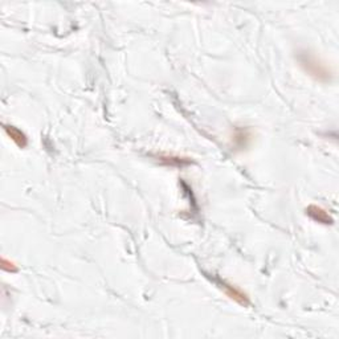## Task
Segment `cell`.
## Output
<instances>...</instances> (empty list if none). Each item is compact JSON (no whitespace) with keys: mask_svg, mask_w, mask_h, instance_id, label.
<instances>
[{"mask_svg":"<svg viewBox=\"0 0 339 339\" xmlns=\"http://www.w3.org/2000/svg\"><path fill=\"white\" fill-rule=\"evenodd\" d=\"M298 60H300L301 65L304 66L308 73H310L311 76H314L315 79L318 80H327L329 79V72L325 66L319 64L317 61V58L313 56L308 55V52L301 53L298 56Z\"/></svg>","mask_w":339,"mask_h":339,"instance_id":"obj_1","label":"cell"},{"mask_svg":"<svg viewBox=\"0 0 339 339\" xmlns=\"http://www.w3.org/2000/svg\"><path fill=\"white\" fill-rule=\"evenodd\" d=\"M306 212H308L310 218H313L318 223H322V224H331L333 223L329 213L325 209L317 207V205H310L309 208L306 209Z\"/></svg>","mask_w":339,"mask_h":339,"instance_id":"obj_2","label":"cell"},{"mask_svg":"<svg viewBox=\"0 0 339 339\" xmlns=\"http://www.w3.org/2000/svg\"><path fill=\"white\" fill-rule=\"evenodd\" d=\"M4 131L19 147H26L28 140H27V135L22 130H19L18 127L15 126H4Z\"/></svg>","mask_w":339,"mask_h":339,"instance_id":"obj_3","label":"cell"},{"mask_svg":"<svg viewBox=\"0 0 339 339\" xmlns=\"http://www.w3.org/2000/svg\"><path fill=\"white\" fill-rule=\"evenodd\" d=\"M223 285H224V289H226V294H228L232 300L237 301V302L241 305H248V301H247V298H245V296H244L241 291L237 290L236 287L230 286V285H226V283L224 282H223Z\"/></svg>","mask_w":339,"mask_h":339,"instance_id":"obj_4","label":"cell"}]
</instances>
